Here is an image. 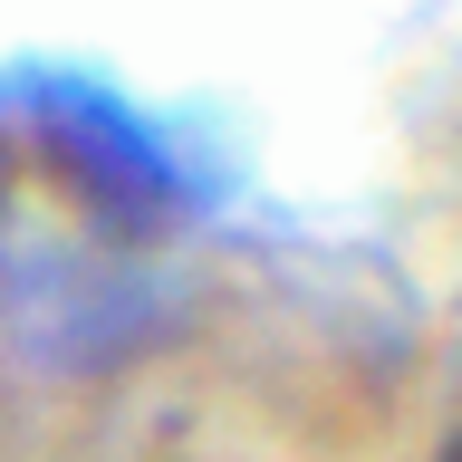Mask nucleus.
Listing matches in <instances>:
<instances>
[{
    "label": "nucleus",
    "instance_id": "obj_1",
    "mask_svg": "<svg viewBox=\"0 0 462 462\" xmlns=\"http://www.w3.org/2000/svg\"><path fill=\"white\" fill-rule=\"evenodd\" d=\"M443 462H462V433H453V443H443Z\"/></svg>",
    "mask_w": 462,
    "mask_h": 462
}]
</instances>
